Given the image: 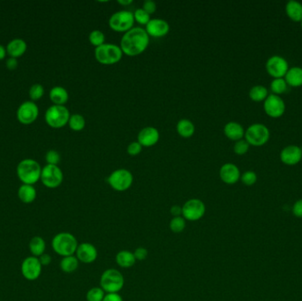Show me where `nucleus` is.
<instances>
[{
  "instance_id": "obj_16",
  "label": "nucleus",
  "mask_w": 302,
  "mask_h": 301,
  "mask_svg": "<svg viewBox=\"0 0 302 301\" xmlns=\"http://www.w3.org/2000/svg\"><path fill=\"white\" fill-rule=\"evenodd\" d=\"M75 254L79 262L85 264H91L97 259L98 252L93 244L90 242H83L78 245Z\"/></svg>"
},
{
  "instance_id": "obj_20",
  "label": "nucleus",
  "mask_w": 302,
  "mask_h": 301,
  "mask_svg": "<svg viewBox=\"0 0 302 301\" xmlns=\"http://www.w3.org/2000/svg\"><path fill=\"white\" fill-rule=\"evenodd\" d=\"M159 138L158 130L153 126H147L140 131L137 142L143 147H152L158 142Z\"/></svg>"
},
{
  "instance_id": "obj_29",
  "label": "nucleus",
  "mask_w": 302,
  "mask_h": 301,
  "mask_svg": "<svg viewBox=\"0 0 302 301\" xmlns=\"http://www.w3.org/2000/svg\"><path fill=\"white\" fill-rule=\"evenodd\" d=\"M176 129L180 136L187 139L194 135V132H195V126L192 121L186 120V119H183L178 122Z\"/></svg>"
},
{
  "instance_id": "obj_41",
  "label": "nucleus",
  "mask_w": 302,
  "mask_h": 301,
  "mask_svg": "<svg viewBox=\"0 0 302 301\" xmlns=\"http://www.w3.org/2000/svg\"><path fill=\"white\" fill-rule=\"evenodd\" d=\"M45 160L47 162V164H52V165H58L60 162V155L58 151L54 150H51L48 151L45 155Z\"/></svg>"
},
{
  "instance_id": "obj_33",
  "label": "nucleus",
  "mask_w": 302,
  "mask_h": 301,
  "mask_svg": "<svg viewBox=\"0 0 302 301\" xmlns=\"http://www.w3.org/2000/svg\"><path fill=\"white\" fill-rule=\"evenodd\" d=\"M68 125H69L70 128L73 131L80 132V131L84 129V127L86 125V120H85L84 117L82 116L81 114H74V115L70 116Z\"/></svg>"
},
{
  "instance_id": "obj_18",
  "label": "nucleus",
  "mask_w": 302,
  "mask_h": 301,
  "mask_svg": "<svg viewBox=\"0 0 302 301\" xmlns=\"http://www.w3.org/2000/svg\"><path fill=\"white\" fill-rule=\"evenodd\" d=\"M302 159V149L296 145L286 146L281 150L280 160L282 163L293 166L298 164Z\"/></svg>"
},
{
  "instance_id": "obj_32",
  "label": "nucleus",
  "mask_w": 302,
  "mask_h": 301,
  "mask_svg": "<svg viewBox=\"0 0 302 301\" xmlns=\"http://www.w3.org/2000/svg\"><path fill=\"white\" fill-rule=\"evenodd\" d=\"M287 88L288 84L286 83L284 78L273 79L271 83V90L274 95H279L284 94L285 91L287 90Z\"/></svg>"
},
{
  "instance_id": "obj_14",
  "label": "nucleus",
  "mask_w": 302,
  "mask_h": 301,
  "mask_svg": "<svg viewBox=\"0 0 302 301\" xmlns=\"http://www.w3.org/2000/svg\"><path fill=\"white\" fill-rule=\"evenodd\" d=\"M38 115V106L33 101H26L18 108V120L24 125H30L35 122Z\"/></svg>"
},
{
  "instance_id": "obj_17",
  "label": "nucleus",
  "mask_w": 302,
  "mask_h": 301,
  "mask_svg": "<svg viewBox=\"0 0 302 301\" xmlns=\"http://www.w3.org/2000/svg\"><path fill=\"white\" fill-rule=\"evenodd\" d=\"M145 30L150 37L161 38L164 37L170 31L168 22L162 19H151V22L146 25Z\"/></svg>"
},
{
  "instance_id": "obj_49",
  "label": "nucleus",
  "mask_w": 302,
  "mask_h": 301,
  "mask_svg": "<svg viewBox=\"0 0 302 301\" xmlns=\"http://www.w3.org/2000/svg\"><path fill=\"white\" fill-rule=\"evenodd\" d=\"M170 212L173 215V217L181 216V215H182V207L179 206V205H174L171 208Z\"/></svg>"
},
{
  "instance_id": "obj_44",
  "label": "nucleus",
  "mask_w": 302,
  "mask_h": 301,
  "mask_svg": "<svg viewBox=\"0 0 302 301\" xmlns=\"http://www.w3.org/2000/svg\"><path fill=\"white\" fill-rule=\"evenodd\" d=\"M143 9L146 13L151 15L152 13H155L156 11V4H155V2L152 1V0H146L143 3Z\"/></svg>"
},
{
  "instance_id": "obj_12",
  "label": "nucleus",
  "mask_w": 302,
  "mask_h": 301,
  "mask_svg": "<svg viewBox=\"0 0 302 301\" xmlns=\"http://www.w3.org/2000/svg\"><path fill=\"white\" fill-rule=\"evenodd\" d=\"M42 270L43 266L40 263L38 257H35L33 255L24 259L21 266V271L23 277L29 281L38 279L39 276L42 274Z\"/></svg>"
},
{
  "instance_id": "obj_3",
  "label": "nucleus",
  "mask_w": 302,
  "mask_h": 301,
  "mask_svg": "<svg viewBox=\"0 0 302 301\" xmlns=\"http://www.w3.org/2000/svg\"><path fill=\"white\" fill-rule=\"evenodd\" d=\"M42 168L34 159H24L17 166V176L23 184L34 185L41 179Z\"/></svg>"
},
{
  "instance_id": "obj_47",
  "label": "nucleus",
  "mask_w": 302,
  "mask_h": 301,
  "mask_svg": "<svg viewBox=\"0 0 302 301\" xmlns=\"http://www.w3.org/2000/svg\"><path fill=\"white\" fill-rule=\"evenodd\" d=\"M38 259L40 263L42 264V266H48L52 262V256L48 254H43V255L38 257Z\"/></svg>"
},
{
  "instance_id": "obj_11",
  "label": "nucleus",
  "mask_w": 302,
  "mask_h": 301,
  "mask_svg": "<svg viewBox=\"0 0 302 301\" xmlns=\"http://www.w3.org/2000/svg\"><path fill=\"white\" fill-rule=\"evenodd\" d=\"M206 213V206L200 199H190L182 206V216L186 221H198Z\"/></svg>"
},
{
  "instance_id": "obj_42",
  "label": "nucleus",
  "mask_w": 302,
  "mask_h": 301,
  "mask_svg": "<svg viewBox=\"0 0 302 301\" xmlns=\"http://www.w3.org/2000/svg\"><path fill=\"white\" fill-rule=\"evenodd\" d=\"M142 150H143V146L138 142H134L130 143L129 145L127 146V149H126L127 154L129 155H132V156L138 155L142 152Z\"/></svg>"
},
{
  "instance_id": "obj_43",
  "label": "nucleus",
  "mask_w": 302,
  "mask_h": 301,
  "mask_svg": "<svg viewBox=\"0 0 302 301\" xmlns=\"http://www.w3.org/2000/svg\"><path fill=\"white\" fill-rule=\"evenodd\" d=\"M134 257L136 259V261H144L146 260L149 255V251L145 247H138L134 250Z\"/></svg>"
},
{
  "instance_id": "obj_38",
  "label": "nucleus",
  "mask_w": 302,
  "mask_h": 301,
  "mask_svg": "<svg viewBox=\"0 0 302 301\" xmlns=\"http://www.w3.org/2000/svg\"><path fill=\"white\" fill-rule=\"evenodd\" d=\"M43 94H44V89L43 85L40 83L33 84L30 89V96L33 102L40 99Z\"/></svg>"
},
{
  "instance_id": "obj_10",
  "label": "nucleus",
  "mask_w": 302,
  "mask_h": 301,
  "mask_svg": "<svg viewBox=\"0 0 302 301\" xmlns=\"http://www.w3.org/2000/svg\"><path fill=\"white\" fill-rule=\"evenodd\" d=\"M40 180L44 186L51 189H54L62 184L64 180V175L60 168L58 165L46 164L42 169Z\"/></svg>"
},
{
  "instance_id": "obj_28",
  "label": "nucleus",
  "mask_w": 302,
  "mask_h": 301,
  "mask_svg": "<svg viewBox=\"0 0 302 301\" xmlns=\"http://www.w3.org/2000/svg\"><path fill=\"white\" fill-rule=\"evenodd\" d=\"M29 248L31 254L35 257H40L41 255L45 254L46 250V243L42 237H33L30 241Z\"/></svg>"
},
{
  "instance_id": "obj_31",
  "label": "nucleus",
  "mask_w": 302,
  "mask_h": 301,
  "mask_svg": "<svg viewBox=\"0 0 302 301\" xmlns=\"http://www.w3.org/2000/svg\"><path fill=\"white\" fill-rule=\"evenodd\" d=\"M269 95L267 88L263 85H255L249 90V97L254 102H263Z\"/></svg>"
},
{
  "instance_id": "obj_40",
  "label": "nucleus",
  "mask_w": 302,
  "mask_h": 301,
  "mask_svg": "<svg viewBox=\"0 0 302 301\" xmlns=\"http://www.w3.org/2000/svg\"><path fill=\"white\" fill-rule=\"evenodd\" d=\"M241 181H242V183L244 185L251 186V185H255L256 183L257 175L253 171H247V172H244L241 176Z\"/></svg>"
},
{
  "instance_id": "obj_51",
  "label": "nucleus",
  "mask_w": 302,
  "mask_h": 301,
  "mask_svg": "<svg viewBox=\"0 0 302 301\" xmlns=\"http://www.w3.org/2000/svg\"><path fill=\"white\" fill-rule=\"evenodd\" d=\"M118 3L123 6H127L133 3V0H119Z\"/></svg>"
},
{
  "instance_id": "obj_30",
  "label": "nucleus",
  "mask_w": 302,
  "mask_h": 301,
  "mask_svg": "<svg viewBox=\"0 0 302 301\" xmlns=\"http://www.w3.org/2000/svg\"><path fill=\"white\" fill-rule=\"evenodd\" d=\"M79 260H78L76 256L74 255H70V256H66V257H63L60 263V267L61 271H63L64 273L66 274H71V273H74L75 271H77L78 268H79Z\"/></svg>"
},
{
  "instance_id": "obj_48",
  "label": "nucleus",
  "mask_w": 302,
  "mask_h": 301,
  "mask_svg": "<svg viewBox=\"0 0 302 301\" xmlns=\"http://www.w3.org/2000/svg\"><path fill=\"white\" fill-rule=\"evenodd\" d=\"M5 65H6V67H7L9 70H15V69L17 68L18 66L17 59L10 57L9 59H7V60H6Z\"/></svg>"
},
{
  "instance_id": "obj_19",
  "label": "nucleus",
  "mask_w": 302,
  "mask_h": 301,
  "mask_svg": "<svg viewBox=\"0 0 302 301\" xmlns=\"http://www.w3.org/2000/svg\"><path fill=\"white\" fill-rule=\"evenodd\" d=\"M241 171L235 164L232 163L225 164L219 170L221 181L227 185H234L241 180Z\"/></svg>"
},
{
  "instance_id": "obj_15",
  "label": "nucleus",
  "mask_w": 302,
  "mask_h": 301,
  "mask_svg": "<svg viewBox=\"0 0 302 301\" xmlns=\"http://www.w3.org/2000/svg\"><path fill=\"white\" fill-rule=\"evenodd\" d=\"M264 112L271 118H280L285 112V103L279 95L271 94L264 100Z\"/></svg>"
},
{
  "instance_id": "obj_25",
  "label": "nucleus",
  "mask_w": 302,
  "mask_h": 301,
  "mask_svg": "<svg viewBox=\"0 0 302 301\" xmlns=\"http://www.w3.org/2000/svg\"><path fill=\"white\" fill-rule=\"evenodd\" d=\"M36 194V189L33 185L22 184L18 189V197L21 200V202L26 204L35 202Z\"/></svg>"
},
{
  "instance_id": "obj_1",
  "label": "nucleus",
  "mask_w": 302,
  "mask_h": 301,
  "mask_svg": "<svg viewBox=\"0 0 302 301\" xmlns=\"http://www.w3.org/2000/svg\"><path fill=\"white\" fill-rule=\"evenodd\" d=\"M150 44V36L143 28H133L122 36L121 41V51L126 56L141 55L147 50Z\"/></svg>"
},
{
  "instance_id": "obj_36",
  "label": "nucleus",
  "mask_w": 302,
  "mask_h": 301,
  "mask_svg": "<svg viewBox=\"0 0 302 301\" xmlns=\"http://www.w3.org/2000/svg\"><path fill=\"white\" fill-rule=\"evenodd\" d=\"M106 293L101 287H93L88 291L86 294L87 301H103Z\"/></svg>"
},
{
  "instance_id": "obj_39",
  "label": "nucleus",
  "mask_w": 302,
  "mask_h": 301,
  "mask_svg": "<svg viewBox=\"0 0 302 301\" xmlns=\"http://www.w3.org/2000/svg\"><path fill=\"white\" fill-rule=\"evenodd\" d=\"M249 147H250L249 143L246 142V140L242 139V140L235 142L234 147H233V151L237 155H245L246 153H247V151L249 150Z\"/></svg>"
},
{
  "instance_id": "obj_21",
  "label": "nucleus",
  "mask_w": 302,
  "mask_h": 301,
  "mask_svg": "<svg viewBox=\"0 0 302 301\" xmlns=\"http://www.w3.org/2000/svg\"><path fill=\"white\" fill-rule=\"evenodd\" d=\"M224 133L226 137L234 142H238L245 136V130L243 126L240 123L233 121L229 122L225 125Z\"/></svg>"
},
{
  "instance_id": "obj_34",
  "label": "nucleus",
  "mask_w": 302,
  "mask_h": 301,
  "mask_svg": "<svg viewBox=\"0 0 302 301\" xmlns=\"http://www.w3.org/2000/svg\"><path fill=\"white\" fill-rule=\"evenodd\" d=\"M186 226V220L182 215L173 217V219L170 221V224H169L170 230L174 233H181L184 232Z\"/></svg>"
},
{
  "instance_id": "obj_2",
  "label": "nucleus",
  "mask_w": 302,
  "mask_h": 301,
  "mask_svg": "<svg viewBox=\"0 0 302 301\" xmlns=\"http://www.w3.org/2000/svg\"><path fill=\"white\" fill-rule=\"evenodd\" d=\"M78 245L77 239L70 233H58L52 241V249L62 257L74 255Z\"/></svg>"
},
{
  "instance_id": "obj_52",
  "label": "nucleus",
  "mask_w": 302,
  "mask_h": 301,
  "mask_svg": "<svg viewBox=\"0 0 302 301\" xmlns=\"http://www.w3.org/2000/svg\"><path fill=\"white\" fill-rule=\"evenodd\" d=\"M300 23H301V26H302V22H300Z\"/></svg>"
},
{
  "instance_id": "obj_46",
  "label": "nucleus",
  "mask_w": 302,
  "mask_h": 301,
  "mask_svg": "<svg viewBox=\"0 0 302 301\" xmlns=\"http://www.w3.org/2000/svg\"><path fill=\"white\" fill-rule=\"evenodd\" d=\"M103 301H123L119 293H106Z\"/></svg>"
},
{
  "instance_id": "obj_37",
  "label": "nucleus",
  "mask_w": 302,
  "mask_h": 301,
  "mask_svg": "<svg viewBox=\"0 0 302 301\" xmlns=\"http://www.w3.org/2000/svg\"><path fill=\"white\" fill-rule=\"evenodd\" d=\"M134 21L141 25L146 26L151 22V15L146 13L143 8L137 9L134 13Z\"/></svg>"
},
{
  "instance_id": "obj_4",
  "label": "nucleus",
  "mask_w": 302,
  "mask_h": 301,
  "mask_svg": "<svg viewBox=\"0 0 302 301\" xmlns=\"http://www.w3.org/2000/svg\"><path fill=\"white\" fill-rule=\"evenodd\" d=\"M125 278L121 271L108 269L103 272L100 278V287L105 293H119L124 287Z\"/></svg>"
},
{
  "instance_id": "obj_23",
  "label": "nucleus",
  "mask_w": 302,
  "mask_h": 301,
  "mask_svg": "<svg viewBox=\"0 0 302 301\" xmlns=\"http://www.w3.org/2000/svg\"><path fill=\"white\" fill-rule=\"evenodd\" d=\"M285 13L287 16L295 22L302 21V4L296 0H290L285 5Z\"/></svg>"
},
{
  "instance_id": "obj_8",
  "label": "nucleus",
  "mask_w": 302,
  "mask_h": 301,
  "mask_svg": "<svg viewBox=\"0 0 302 301\" xmlns=\"http://www.w3.org/2000/svg\"><path fill=\"white\" fill-rule=\"evenodd\" d=\"M245 140L249 143V145L255 147L264 146L266 144L270 137L271 133L266 125L261 123H255L249 125L245 131Z\"/></svg>"
},
{
  "instance_id": "obj_50",
  "label": "nucleus",
  "mask_w": 302,
  "mask_h": 301,
  "mask_svg": "<svg viewBox=\"0 0 302 301\" xmlns=\"http://www.w3.org/2000/svg\"><path fill=\"white\" fill-rule=\"evenodd\" d=\"M5 55H6V49L2 44H0V60H4Z\"/></svg>"
},
{
  "instance_id": "obj_13",
  "label": "nucleus",
  "mask_w": 302,
  "mask_h": 301,
  "mask_svg": "<svg viewBox=\"0 0 302 301\" xmlns=\"http://www.w3.org/2000/svg\"><path fill=\"white\" fill-rule=\"evenodd\" d=\"M265 67L267 73L274 79H276L285 77L287 71L289 70V64L285 58L279 55H274L268 60Z\"/></svg>"
},
{
  "instance_id": "obj_26",
  "label": "nucleus",
  "mask_w": 302,
  "mask_h": 301,
  "mask_svg": "<svg viewBox=\"0 0 302 301\" xmlns=\"http://www.w3.org/2000/svg\"><path fill=\"white\" fill-rule=\"evenodd\" d=\"M116 263L119 266L123 269H129L134 266L136 263L134 253L128 250H121L116 254Z\"/></svg>"
},
{
  "instance_id": "obj_27",
  "label": "nucleus",
  "mask_w": 302,
  "mask_h": 301,
  "mask_svg": "<svg viewBox=\"0 0 302 301\" xmlns=\"http://www.w3.org/2000/svg\"><path fill=\"white\" fill-rule=\"evenodd\" d=\"M285 80L288 86L298 87L302 86V68L299 66L291 67L285 74Z\"/></svg>"
},
{
  "instance_id": "obj_6",
  "label": "nucleus",
  "mask_w": 302,
  "mask_h": 301,
  "mask_svg": "<svg viewBox=\"0 0 302 301\" xmlns=\"http://www.w3.org/2000/svg\"><path fill=\"white\" fill-rule=\"evenodd\" d=\"M70 116L69 111L65 106L53 104L45 112L44 119L52 128H62L68 124Z\"/></svg>"
},
{
  "instance_id": "obj_45",
  "label": "nucleus",
  "mask_w": 302,
  "mask_h": 301,
  "mask_svg": "<svg viewBox=\"0 0 302 301\" xmlns=\"http://www.w3.org/2000/svg\"><path fill=\"white\" fill-rule=\"evenodd\" d=\"M293 214L296 217L302 218V199H300L294 203L293 206Z\"/></svg>"
},
{
  "instance_id": "obj_9",
  "label": "nucleus",
  "mask_w": 302,
  "mask_h": 301,
  "mask_svg": "<svg viewBox=\"0 0 302 301\" xmlns=\"http://www.w3.org/2000/svg\"><path fill=\"white\" fill-rule=\"evenodd\" d=\"M134 177L126 169H118L112 172L108 178V184L118 192H125L133 185Z\"/></svg>"
},
{
  "instance_id": "obj_22",
  "label": "nucleus",
  "mask_w": 302,
  "mask_h": 301,
  "mask_svg": "<svg viewBox=\"0 0 302 301\" xmlns=\"http://www.w3.org/2000/svg\"><path fill=\"white\" fill-rule=\"evenodd\" d=\"M27 43L21 38H15L10 41L6 46V52L10 57L17 59L19 57H22L27 51Z\"/></svg>"
},
{
  "instance_id": "obj_35",
  "label": "nucleus",
  "mask_w": 302,
  "mask_h": 301,
  "mask_svg": "<svg viewBox=\"0 0 302 301\" xmlns=\"http://www.w3.org/2000/svg\"><path fill=\"white\" fill-rule=\"evenodd\" d=\"M89 40L93 46H95V48L100 47L105 43V35L102 31L95 30L90 34Z\"/></svg>"
},
{
  "instance_id": "obj_7",
  "label": "nucleus",
  "mask_w": 302,
  "mask_h": 301,
  "mask_svg": "<svg viewBox=\"0 0 302 301\" xmlns=\"http://www.w3.org/2000/svg\"><path fill=\"white\" fill-rule=\"evenodd\" d=\"M134 13L130 11L122 10L113 13L109 20V26L112 30L118 33H126L134 28Z\"/></svg>"
},
{
  "instance_id": "obj_5",
  "label": "nucleus",
  "mask_w": 302,
  "mask_h": 301,
  "mask_svg": "<svg viewBox=\"0 0 302 301\" xmlns=\"http://www.w3.org/2000/svg\"><path fill=\"white\" fill-rule=\"evenodd\" d=\"M122 57L123 52L116 44L104 43L100 47L95 48V60L102 65H115L122 60Z\"/></svg>"
},
{
  "instance_id": "obj_24",
  "label": "nucleus",
  "mask_w": 302,
  "mask_h": 301,
  "mask_svg": "<svg viewBox=\"0 0 302 301\" xmlns=\"http://www.w3.org/2000/svg\"><path fill=\"white\" fill-rule=\"evenodd\" d=\"M50 99L55 105H64L69 99V95L65 88L53 87L50 91Z\"/></svg>"
}]
</instances>
